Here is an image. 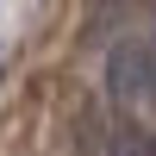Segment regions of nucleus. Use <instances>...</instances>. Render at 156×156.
Instances as JSON below:
<instances>
[{
	"instance_id": "nucleus-1",
	"label": "nucleus",
	"mask_w": 156,
	"mask_h": 156,
	"mask_svg": "<svg viewBox=\"0 0 156 156\" xmlns=\"http://www.w3.org/2000/svg\"><path fill=\"white\" fill-rule=\"evenodd\" d=\"M106 94L119 106L150 100V50L144 44H112V56H106Z\"/></svg>"
}]
</instances>
